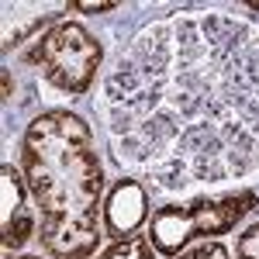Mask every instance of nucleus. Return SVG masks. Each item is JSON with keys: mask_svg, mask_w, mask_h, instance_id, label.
Wrapping results in <instances>:
<instances>
[{"mask_svg": "<svg viewBox=\"0 0 259 259\" xmlns=\"http://www.w3.org/2000/svg\"><path fill=\"white\" fill-rule=\"evenodd\" d=\"M100 114L118 166L187 194L259 173V28L232 14H177L118 52Z\"/></svg>", "mask_w": 259, "mask_h": 259, "instance_id": "nucleus-1", "label": "nucleus"}, {"mask_svg": "<svg viewBox=\"0 0 259 259\" xmlns=\"http://www.w3.org/2000/svg\"><path fill=\"white\" fill-rule=\"evenodd\" d=\"M21 169L38 204V245L56 259H90L100 245V169L94 132L73 111H45L21 139Z\"/></svg>", "mask_w": 259, "mask_h": 259, "instance_id": "nucleus-2", "label": "nucleus"}, {"mask_svg": "<svg viewBox=\"0 0 259 259\" xmlns=\"http://www.w3.org/2000/svg\"><path fill=\"white\" fill-rule=\"evenodd\" d=\"M259 197L252 190L242 194H225V197H207V200H187V204H162L152 214L149 225V242L159 249L162 256H177L187 242L197 235H221L232 232L252 207Z\"/></svg>", "mask_w": 259, "mask_h": 259, "instance_id": "nucleus-3", "label": "nucleus"}, {"mask_svg": "<svg viewBox=\"0 0 259 259\" xmlns=\"http://www.w3.org/2000/svg\"><path fill=\"white\" fill-rule=\"evenodd\" d=\"M28 66H35L56 90L80 97L94 87V76L100 69L104 49L100 41L76 21H56L38 41L28 49Z\"/></svg>", "mask_w": 259, "mask_h": 259, "instance_id": "nucleus-4", "label": "nucleus"}, {"mask_svg": "<svg viewBox=\"0 0 259 259\" xmlns=\"http://www.w3.org/2000/svg\"><path fill=\"white\" fill-rule=\"evenodd\" d=\"M149 214V190L135 177H121L111 194L104 200V228L114 239H132V232H139V225Z\"/></svg>", "mask_w": 259, "mask_h": 259, "instance_id": "nucleus-5", "label": "nucleus"}, {"mask_svg": "<svg viewBox=\"0 0 259 259\" xmlns=\"http://www.w3.org/2000/svg\"><path fill=\"white\" fill-rule=\"evenodd\" d=\"M21 173L4 162L0 166V183H4V214H0V232H4V256H11L14 249H21L24 242L31 239L35 232V221L28 214V204H24V187Z\"/></svg>", "mask_w": 259, "mask_h": 259, "instance_id": "nucleus-6", "label": "nucleus"}, {"mask_svg": "<svg viewBox=\"0 0 259 259\" xmlns=\"http://www.w3.org/2000/svg\"><path fill=\"white\" fill-rule=\"evenodd\" d=\"M100 259H156V245L145 235H132V239L114 242Z\"/></svg>", "mask_w": 259, "mask_h": 259, "instance_id": "nucleus-7", "label": "nucleus"}, {"mask_svg": "<svg viewBox=\"0 0 259 259\" xmlns=\"http://www.w3.org/2000/svg\"><path fill=\"white\" fill-rule=\"evenodd\" d=\"M235 259H259V221L239 235V242H235Z\"/></svg>", "mask_w": 259, "mask_h": 259, "instance_id": "nucleus-8", "label": "nucleus"}, {"mask_svg": "<svg viewBox=\"0 0 259 259\" xmlns=\"http://www.w3.org/2000/svg\"><path fill=\"white\" fill-rule=\"evenodd\" d=\"M177 259H232V256H228V249L221 242H207V245H197V249H190V252H183Z\"/></svg>", "mask_w": 259, "mask_h": 259, "instance_id": "nucleus-9", "label": "nucleus"}, {"mask_svg": "<svg viewBox=\"0 0 259 259\" xmlns=\"http://www.w3.org/2000/svg\"><path fill=\"white\" fill-rule=\"evenodd\" d=\"M73 11H80V14H104V11H118V4H114V0H97V4H90V0H76Z\"/></svg>", "mask_w": 259, "mask_h": 259, "instance_id": "nucleus-10", "label": "nucleus"}, {"mask_svg": "<svg viewBox=\"0 0 259 259\" xmlns=\"http://www.w3.org/2000/svg\"><path fill=\"white\" fill-rule=\"evenodd\" d=\"M4 259H38V256H4Z\"/></svg>", "mask_w": 259, "mask_h": 259, "instance_id": "nucleus-11", "label": "nucleus"}, {"mask_svg": "<svg viewBox=\"0 0 259 259\" xmlns=\"http://www.w3.org/2000/svg\"><path fill=\"white\" fill-rule=\"evenodd\" d=\"M245 7H249V11H259V4H245Z\"/></svg>", "mask_w": 259, "mask_h": 259, "instance_id": "nucleus-12", "label": "nucleus"}]
</instances>
